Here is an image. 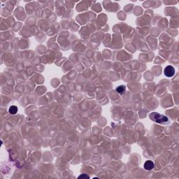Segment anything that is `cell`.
<instances>
[{"label":"cell","mask_w":179,"mask_h":179,"mask_svg":"<svg viewBox=\"0 0 179 179\" xmlns=\"http://www.w3.org/2000/svg\"><path fill=\"white\" fill-rule=\"evenodd\" d=\"M150 118L153 121H154V122L157 123H159V124L167 123L168 121V118L166 116L161 115V114L156 112H153L151 113L150 114Z\"/></svg>","instance_id":"1"},{"label":"cell","mask_w":179,"mask_h":179,"mask_svg":"<svg viewBox=\"0 0 179 179\" xmlns=\"http://www.w3.org/2000/svg\"><path fill=\"white\" fill-rule=\"evenodd\" d=\"M164 74L167 77H172L175 74V69L171 65H169L167 67H165V70H164Z\"/></svg>","instance_id":"2"},{"label":"cell","mask_w":179,"mask_h":179,"mask_svg":"<svg viewBox=\"0 0 179 179\" xmlns=\"http://www.w3.org/2000/svg\"><path fill=\"white\" fill-rule=\"evenodd\" d=\"M144 169L147 171H151L154 168L155 165L153 163V162H152L151 160H147L146 161L145 164H144Z\"/></svg>","instance_id":"3"},{"label":"cell","mask_w":179,"mask_h":179,"mask_svg":"<svg viewBox=\"0 0 179 179\" xmlns=\"http://www.w3.org/2000/svg\"><path fill=\"white\" fill-rule=\"evenodd\" d=\"M126 91V87L125 85H120L118 86V88H116V92L120 94V95H123Z\"/></svg>","instance_id":"4"},{"label":"cell","mask_w":179,"mask_h":179,"mask_svg":"<svg viewBox=\"0 0 179 179\" xmlns=\"http://www.w3.org/2000/svg\"><path fill=\"white\" fill-rule=\"evenodd\" d=\"M8 112L10 113V114H11V115L16 114L17 112H18V108H17V106H11V107L9 108V109H8Z\"/></svg>","instance_id":"5"},{"label":"cell","mask_w":179,"mask_h":179,"mask_svg":"<svg viewBox=\"0 0 179 179\" xmlns=\"http://www.w3.org/2000/svg\"><path fill=\"white\" fill-rule=\"evenodd\" d=\"M81 178H85V179H89L90 177L88 176V175H86V174H81L78 177V179H81Z\"/></svg>","instance_id":"6"}]
</instances>
